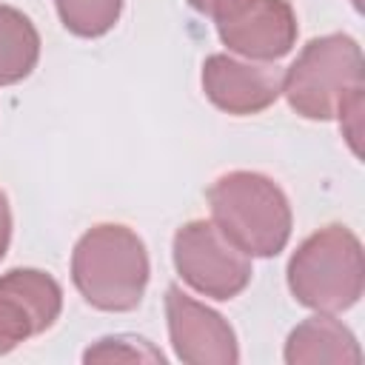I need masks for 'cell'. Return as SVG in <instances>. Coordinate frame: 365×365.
I'll return each mask as SVG.
<instances>
[{
	"label": "cell",
	"mask_w": 365,
	"mask_h": 365,
	"mask_svg": "<svg viewBox=\"0 0 365 365\" xmlns=\"http://www.w3.org/2000/svg\"><path fill=\"white\" fill-rule=\"evenodd\" d=\"M362 48L348 34L314 37L299 57L282 71V94L288 106L305 120H351L348 140L359 154V111H362Z\"/></svg>",
	"instance_id": "1"
},
{
	"label": "cell",
	"mask_w": 365,
	"mask_h": 365,
	"mask_svg": "<svg viewBox=\"0 0 365 365\" xmlns=\"http://www.w3.org/2000/svg\"><path fill=\"white\" fill-rule=\"evenodd\" d=\"M71 279L88 305L100 311H134L148 285L143 240L120 222L88 228L71 251Z\"/></svg>",
	"instance_id": "2"
},
{
	"label": "cell",
	"mask_w": 365,
	"mask_h": 365,
	"mask_svg": "<svg viewBox=\"0 0 365 365\" xmlns=\"http://www.w3.org/2000/svg\"><path fill=\"white\" fill-rule=\"evenodd\" d=\"M211 220L248 257H277L291 237L285 191L265 174L228 171L208 188Z\"/></svg>",
	"instance_id": "3"
},
{
	"label": "cell",
	"mask_w": 365,
	"mask_h": 365,
	"mask_svg": "<svg viewBox=\"0 0 365 365\" xmlns=\"http://www.w3.org/2000/svg\"><path fill=\"white\" fill-rule=\"evenodd\" d=\"M365 259L356 234L345 225L314 231L288 259V288L294 299L317 314H339L359 302Z\"/></svg>",
	"instance_id": "4"
},
{
	"label": "cell",
	"mask_w": 365,
	"mask_h": 365,
	"mask_svg": "<svg viewBox=\"0 0 365 365\" xmlns=\"http://www.w3.org/2000/svg\"><path fill=\"white\" fill-rule=\"evenodd\" d=\"M174 268L197 294L234 299L251 282V257L240 251L214 220H191L174 234Z\"/></svg>",
	"instance_id": "5"
},
{
	"label": "cell",
	"mask_w": 365,
	"mask_h": 365,
	"mask_svg": "<svg viewBox=\"0 0 365 365\" xmlns=\"http://www.w3.org/2000/svg\"><path fill=\"white\" fill-rule=\"evenodd\" d=\"M63 311V288L37 268H11L0 277V354L48 331Z\"/></svg>",
	"instance_id": "6"
},
{
	"label": "cell",
	"mask_w": 365,
	"mask_h": 365,
	"mask_svg": "<svg viewBox=\"0 0 365 365\" xmlns=\"http://www.w3.org/2000/svg\"><path fill=\"white\" fill-rule=\"evenodd\" d=\"M165 319L174 354L188 365H234L240 359L234 328L202 302L171 285L165 291Z\"/></svg>",
	"instance_id": "7"
},
{
	"label": "cell",
	"mask_w": 365,
	"mask_h": 365,
	"mask_svg": "<svg viewBox=\"0 0 365 365\" xmlns=\"http://www.w3.org/2000/svg\"><path fill=\"white\" fill-rule=\"evenodd\" d=\"M202 91L225 114H259L282 94V71L268 63H242L211 54L202 63Z\"/></svg>",
	"instance_id": "8"
},
{
	"label": "cell",
	"mask_w": 365,
	"mask_h": 365,
	"mask_svg": "<svg viewBox=\"0 0 365 365\" xmlns=\"http://www.w3.org/2000/svg\"><path fill=\"white\" fill-rule=\"evenodd\" d=\"M217 31L228 51L257 63H271L294 48L299 29L288 0H254L240 14L217 23Z\"/></svg>",
	"instance_id": "9"
},
{
	"label": "cell",
	"mask_w": 365,
	"mask_h": 365,
	"mask_svg": "<svg viewBox=\"0 0 365 365\" xmlns=\"http://www.w3.org/2000/svg\"><path fill=\"white\" fill-rule=\"evenodd\" d=\"M359 345L354 334L331 314H317L299 322L285 342V362H359Z\"/></svg>",
	"instance_id": "10"
},
{
	"label": "cell",
	"mask_w": 365,
	"mask_h": 365,
	"mask_svg": "<svg viewBox=\"0 0 365 365\" xmlns=\"http://www.w3.org/2000/svg\"><path fill=\"white\" fill-rule=\"evenodd\" d=\"M40 60V34L14 6L0 3V86L26 80Z\"/></svg>",
	"instance_id": "11"
},
{
	"label": "cell",
	"mask_w": 365,
	"mask_h": 365,
	"mask_svg": "<svg viewBox=\"0 0 365 365\" xmlns=\"http://www.w3.org/2000/svg\"><path fill=\"white\" fill-rule=\"evenodd\" d=\"M60 23L77 37L108 34L123 11V0H54Z\"/></svg>",
	"instance_id": "12"
},
{
	"label": "cell",
	"mask_w": 365,
	"mask_h": 365,
	"mask_svg": "<svg viewBox=\"0 0 365 365\" xmlns=\"http://www.w3.org/2000/svg\"><path fill=\"white\" fill-rule=\"evenodd\" d=\"M86 362H163V354L140 336H106L97 339L86 354Z\"/></svg>",
	"instance_id": "13"
},
{
	"label": "cell",
	"mask_w": 365,
	"mask_h": 365,
	"mask_svg": "<svg viewBox=\"0 0 365 365\" xmlns=\"http://www.w3.org/2000/svg\"><path fill=\"white\" fill-rule=\"evenodd\" d=\"M254 0H188V6L205 17H211L214 23H222L234 14H240L245 6H251Z\"/></svg>",
	"instance_id": "14"
},
{
	"label": "cell",
	"mask_w": 365,
	"mask_h": 365,
	"mask_svg": "<svg viewBox=\"0 0 365 365\" xmlns=\"http://www.w3.org/2000/svg\"><path fill=\"white\" fill-rule=\"evenodd\" d=\"M9 242H11V208H9L6 194L0 191V259L9 251Z\"/></svg>",
	"instance_id": "15"
}]
</instances>
